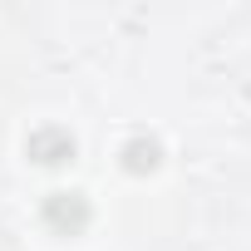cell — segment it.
Listing matches in <instances>:
<instances>
[{
  "label": "cell",
  "mask_w": 251,
  "mask_h": 251,
  "mask_svg": "<svg viewBox=\"0 0 251 251\" xmlns=\"http://www.w3.org/2000/svg\"><path fill=\"white\" fill-rule=\"evenodd\" d=\"M89 217H94V207L84 192H50L45 197V226L59 236H79L89 226Z\"/></svg>",
  "instance_id": "obj_1"
},
{
  "label": "cell",
  "mask_w": 251,
  "mask_h": 251,
  "mask_svg": "<svg viewBox=\"0 0 251 251\" xmlns=\"http://www.w3.org/2000/svg\"><path fill=\"white\" fill-rule=\"evenodd\" d=\"M25 153H30L35 163H45V168H59V163L74 158V133L59 128V123H45V128H35V133L25 138Z\"/></svg>",
  "instance_id": "obj_2"
},
{
  "label": "cell",
  "mask_w": 251,
  "mask_h": 251,
  "mask_svg": "<svg viewBox=\"0 0 251 251\" xmlns=\"http://www.w3.org/2000/svg\"><path fill=\"white\" fill-rule=\"evenodd\" d=\"M163 163V143L158 138H133L128 148H123V168L128 173H153Z\"/></svg>",
  "instance_id": "obj_3"
}]
</instances>
